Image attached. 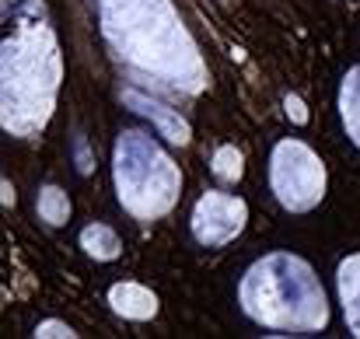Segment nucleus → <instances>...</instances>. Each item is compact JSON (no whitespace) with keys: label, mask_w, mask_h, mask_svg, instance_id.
Listing matches in <instances>:
<instances>
[{"label":"nucleus","mask_w":360,"mask_h":339,"mask_svg":"<svg viewBox=\"0 0 360 339\" xmlns=\"http://www.w3.org/2000/svg\"><path fill=\"white\" fill-rule=\"evenodd\" d=\"M102 32L116 56L172 88L196 91L203 70L168 0H98Z\"/></svg>","instance_id":"obj_1"},{"label":"nucleus","mask_w":360,"mask_h":339,"mask_svg":"<svg viewBox=\"0 0 360 339\" xmlns=\"http://www.w3.org/2000/svg\"><path fill=\"white\" fill-rule=\"evenodd\" d=\"M245 312L269 329H319L326 326V298L311 269L290 255L255 262L241 283Z\"/></svg>","instance_id":"obj_2"},{"label":"nucleus","mask_w":360,"mask_h":339,"mask_svg":"<svg viewBox=\"0 0 360 339\" xmlns=\"http://www.w3.org/2000/svg\"><path fill=\"white\" fill-rule=\"evenodd\" d=\"M179 186V168L161 154L154 140H147L143 133H122V140L116 143V189L120 203L133 217L150 221L165 214L175 203Z\"/></svg>","instance_id":"obj_3"},{"label":"nucleus","mask_w":360,"mask_h":339,"mask_svg":"<svg viewBox=\"0 0 360 339\" xmlns=\"http://www.w3.org/2000/svg\"><path fill=\"white\" fill-rule=\"evenodd\" d=\"M35 88V98L42 113H49L53 88H56V53L53 46L39 53L35 35H18L14 42L4 46V126L14 129L21 105H25V88Z\"/></svg>","instance_id":"obj_4"},{"label":"nucleus","mask_w":360,"mask_h":339,"mask_svg":"<svg viewBox=\"0 0 360 339\" xmlns=\"http://www.w3.org/2000/svg\"><path fill=\"white\" fill-rule=\"evenodd\" d=\"M269 179H273L276 200L287 210H297V214L301 210H311L322 200V189H326V168H322V161L304 143H297V140L276 143Z\"/></svg>","instance_id":"obj_5"},{"label":"nucleus","mask_w":360,"mask_h":339,"mask_svg":"<svg viewBox=\"0 0 360 339\" xmlns=\"http://www.w3.org/2000/svg\"><path fill=\"white\" fill-rule=\"evenodd\" d=\"M245 224V203L224 193H207L193 210V238L207 248L231 241Z\"/></svg>","instance_id":"obj_6"},{"label":"nucleus","mask_w":360,"mask_h":339,"mask_svg":"<svg viewBox=\"0 0 360 339\" xmlns=\"http://www.w3.org/2000/svg\"><path fill=\"white\" fill-rule=\"evenodd\" d=\"M122 98H126V105H129L133 113L147 115V119L161 129V136H168L172 143H186V140H189V122L175 113V109H165V105H158L154 98H147V95L133 91V88H126Z\"/></svg>","instance_id":"obj_7"},{"label":"nucleus","mask_w":360,"mask_h":339,"mask_svg":"<svg viewBox=\"0 0 360 339\" xmlns=\"http://www.w3.org/2000/svg\"><path fill=\"white\" fill-rule=\"evenodd\" d=\"M109 301H112V308H116L120 315H126V319H150V315L158 312L154 294L143 290V287H136V283H120V287H112Z\"/></svg>","instance_id":"obj_8"},{"label":"nucleus","mask_w":360,"mask_h":339,"mask_svg":"<svg viewBox=\"0 0 360 339\" xmlns=\"http://www.w3.org/2000/svg\"><path fill=\"white\" fill-rule=\"evenodd\" d=\"M340 294H343V312L350 329L360 336V255L347 259L340 266Z\"/></svg>","instance_id":"obj_9"},{"label":"nucleus","mask_w":360,"mask_h":339,"mask_svg":"<svg viewBox=\"0 0 360 339\" xmlns=\"http://www.w3.org/2000/svg\"><path fill=\"white\" fill-rule=\"evenodd\" d=\"M340 105H343V122L350 126V133H354V143L360 147V67H354V70H350V77L343 81Z\"/></svg>","instance_id":"obj_10"},{"label":"nucleus","mask_w":360,"mask_h":339,"mask_svg":"<svg viewBox=\"0 0 360 339\" xmlns=\"http://www.w3.org/2000/svg\"><path fill=\"white\" fill-rule=\"evenodd\" d=\"M81 245H84V252L95 255V259H116V252H120V238L105 224L84 227V231H81Z\"/></svg>","instance_id":"obj_11"},{"label":"nucleus","mask_w":360,"mask_h":339,"mask_svg":"<svg viewBox=\"0 0 360 339\" xmlns=\"http://www.w3.org/2000/svg\"><path fill=\"white\" fill-rule=\"evenodd\" d=\"M39 214L49 221V224H63L67 221V214H70V203H67V196L60 193V189H42L39 193Z\"/></svg>","instance_id":"obj_12"},{"label":"nucleus","mask_w":360,"mask_h":339,"mask_svg":"<svg viewBox=\"0 0 360 339\" xmlns=\"http://www.w3.org/2000/svg\"><path fill=\"white\" fill-rule=\"evenodd\" d=\"M214 175H221L224 182H235L241 175V154L235 147H221L214 158Z\"/></svg>","instance_id":"obj_13"},{"label":"nucleus","mask_w":360,"mask_h":339,"mask_svg":"<svg viewBox=\"0 0 360 339\" xmlns=\"http://www.w3.org/2000/svg\"><path fill=\"white\" fill-rule=\"evenodd\" d=\"M287 109H294V119H297V122H304V109H301V102H297V98H287Z\"/></svg>","instance_id":"obj_14"}]
</instances>
